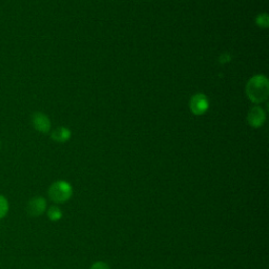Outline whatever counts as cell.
Instances as JSON below:
<instances>
[{"label": "cell", "instance_id": "6da1fadb", "mask_svg": "<svg viewBox=\"0 0 269 269\" xmlns=\"http://www.w3.org/2000/svg\"><path fill=\"white\" fill-rule=\"evenodd\" d=\"M245 92L247 98L256 104H261L268 99L269 81L265 75H255L246 83Z\"/></svg>", "mask_w": 269, "mask_h": 269}, {"label": "cell", "instance_id": "7a4b0ae2", "mask_svg": "<svg viewBox=\"0 0 269 269\" xmlns=\"http://www.w3.org/2000/svg\"><path fill=\"white\" fill-rule=\"evenodd\" d=\"M73 186L65 180H58L54 182L48 190L49 198L56 204H63L73 196Z\"/></svg>", "mask_w": 269, "mask_h": 269}, {"label": "cell", "instance_id": "3957f363", "mask_svg": "<svg viewBox=\"0 0 269 269\" xmlns=\"http://www.w3.org/2000/svg\"><path fill=\"white\" fill-rule=\"evenodd\" d=\"M209 109V101L206 95L198 93L193 95L189 100V110L195 116L204 115Z\"/></svg>", "mask_w": 269, "mask_h": 269}, {"label": "cell", "instance_id": "277c9868", "mask_svg": "<svg viewBox=\"0 0 269 269\" xmlns=\"http://www.w3.org/2000/svg\"><path fill=\"white\" fill-rule=\"evenodd\" d=\"M247 122L253 128L262 127L266 122V112L260 106L252 107L247 114Z\"/></svg>", "mask_w": 269, "mask_h": 269}, {"label": "cell", "instance_id": "5b68a950", "mask_svg": "<svg viewBox=\"0 0 269 269\" xmlns=\"http://www.w3.org/2000/svg\"><path fill=\"white\" fill-rule=\"evenodd\" d=\"M47 200L43 197H34L27 202L26 212L31 217H39L47 212Z\"/></svg>", "mask_w": 269, "mask_h": 269}, {"label": "cell", "instance_id": "8992f818", "mask_svg": "<svg viewBox=\"0 0 269 269\" xmlns=\"http://www.w3.org/2000/svg\"><path fill=\"white\" fill-rule=\"evenodd\" d=\"M32 123L34 128L40 133H49L52 128L50 118L42 112H35L33 114Z\"/></svg>", "mask_w": 269, "mask_h": 269}, {"label": "cell", "instance_id": "52a82bcc", "mask_svg": "<svg viewBox=\"0 0 269 269\" xmlns=\"http://www.w3.org/2000/svg\"><path fill=\"white\" fill-rule=\"evenodd\" d=\"M51 137L54 141H56L58 143H65L71 139L72 131L70 128H68L65 126H60V127H58L52 131Z\"/></svg>", "mask_w": 269, "mask_h": 269}, {"label": "cell", "instance_id": "ba28073f", "mask_svg": "<svg viewBox=\"0 0 269 269\" xmlns=\"http://www.w3.org/2000/svg\"><path fill=\"white\" fill-rule=\"evenodd\" d=\"M47 215L50 221L52 222H58L60 221L63 217V213L61 211V208L57 205H52L47 209Z\"/></svg>", "mask_w": 269, "mask_h": 269}, {"label": "cell", "instance_id": "9c48e42d", "mask_svg": "<svg viewBox=\"0 0 269 269\" xmlns=\"http://www.w3.org/2000/svg\"><path fill=\"white\" fill-rule=\"evenodd\" d=\"M256 24L260 28H267L269 26V16L267 13H261L256 17Z\"/></svg>", "mask_w": 269, "mask_h": 269}, {"label": "cell", "instance_id": "30bf717a", "mask_svg": "<svg viewBox=\"0 0 269 269\" xmlns=\"http://www.w3.org/2000/svg\"><path fill=\"white\" fill-rule=\"evenodd\" d=\"M9 208H10V205H9L7 198L0 195V220L4 219L8 215Z\"/></svg>", "mask_w": 269, "mask_h": 269}, {"label": "cell", "instance_id": "8fae6325", "mask_svg": "<svg viewBox=\"0 0 269 269\" xmlns=\"http://www.w3.org/2000/svg\"><path fill=\"white\" fill-rule=\"evenodd\" d=\"M91 269H111V268H110V266H109L107 263L99 261V262L94 263V264L92 265Z\"/></svg>", "mask_w": 269, "mask_h": 269}, {"label": "cell", "instance_id": "7c38bea8", "mask_svg": "<svg viewBox=\"0 0 269 269\" xmlns=\"http://www.w3.org/2000/svg\"><path fill=\"white\" fill-rule=\"evenodd\" d=\"M0 146H2V142H0Z\"/></svg>", "mask_w": 269, "mask_h": 269}]
</instances>
